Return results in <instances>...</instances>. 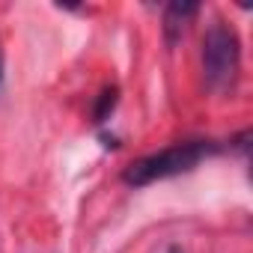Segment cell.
<instances>
[{
    "label": "cell",
    "mask_w": 253,
    "mask_h": 253,
    "mask_svg": "<svg viewBox=\"0 0 253 253\" xmlns=\"http://www.w3.org/2000/svg\"><path fill=\"white\" fill-rule=\"evenodd\" d=\"M167 253H185V250H182L179 244H173V247H167Z\"/></svg>",
    "instance_id": "5b68a950"
},
{
    "label": "cell",
    "mask_w": 253,
    "mask_h": 253,
    "mask_svg": "<svg viewBox=\"0 0 253 253\" xmlns=\"http://www.w3.org/2000/svg\"><path fill=\"white\" fill-rule=\"evenodd\" d=\"M217 152H220V143H214V140H203V137H197V140H179V143H173V146H167L161 152H152L146 158L131 161L128 167L122 170V182L131 185V188H146L152 182L191 173L206 158H211Z\"/></svg>",
    "instance_id": "6da1fadb"
},
{
    "label": "cell",
    "mask_w": 253,
    "mask_h": 253,
    "mask_svg": "<svg viewBox=\"0 0 253 253\" xmlns=\"http://www.w3.org/2000/svg\"><path fill=\"white\" fill-rule=\"evenodd\" d=\"M0 81H3V45H0Z\"/></svg>",
    "instance_id": "277c9868"
},
{
    "label": "cell",
    "mask_w": 253,
    "mask_h": 253,
    "mask_svg": "<svg viewBox=\"0 0 253 253\" xmlns=\"http://www.w3.org/2000/svg\"><path fill=\"white\" fill-rule=\"evenodd\" d=\"M197 12H200L197 3H170V6L164 9V33H167V42H170V45L185 33L188 21H191Z\"/></svg>",
    "instance_id": "3957f363"
},
{
    "label": "cell",
    "mask_w": 253,
    "mask_h": 253,
    "mask_svg": "<svg viewBox=\"0 0 253 253\" xmlns=\"http://www.w3.org/2000/svg\"><path fill=\"white\" fill-rule=\"evenodd\" d=\"M241 72V39L226 21H211L203 36V81L211 92L235 86Z\"/></svg>",
    "instance_id": "7a4b0ae2"
}]
</instances>
